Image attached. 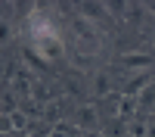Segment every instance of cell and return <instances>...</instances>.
Segmentation results:
<instances>
[{"label":"cell","instance_id":"6da1fadb","mask_svg":"<svg viewBox=\"0 0 155 137\" xmlns=\"http://www.w3.org/2000/svg\"><path fill=\"white\" fill-rule=\"evenodd\" d=\"M34 31H37V53L47 56V59H59L62 56V37L53 28H47V25H41Z\"/></svg>","mask_w":155,"mask_h":137},{"label":"cell","instance_id":"7a4b0ae2","mask_svg":"<svg viewBox=\"0 0 155 137\" xmlns=\"http://www.w3.org/2000/svg\"><path fill=\"white\" fill-rule=\"evenodd\" d=\"M149 87H152V75L149 72H140V75H134V78L124 84V97L127 100H137L143 91H149Z\"/></svg>","mask_w":155,"mask_h":137},{"label":"cell","instance_id":"3957f363","mask_svg":"<svg viewBox=\"0 0 155 137\" xmlns=\"http://www.w3.org/2000/svg\"><path fill=\"white\" fill-rule=\"evenodd\" d=\"M121 66L124 69H140V72H146L152 66V56L149 53H124L121 56Z\"/></svg>","mask_w":155,"mask_h":137},{"label":"cell","instance_id":"277c9868","mask_svg":"<svg viewBox=\"0 0 155 137\" xmlns=\"http://www.w3.org/2000/svg\"><path fill=\"white\" fill-rule=\"evenodd\" d=\"M93 122H96V109L93 106H81L78 109V125L84 131H93Z\"/></svg>","mask_w":155,"mask_h":137},{"label":"cell","instance_id":"5b68a950","mask_svg":"<svg viewBox=\"0 0 155 137\" xmlns=\"http://www.w3.org/2000/svg\"><path fill=\"white\" fill-rule=\"evenodd\" d=\"M74 28H78V34H81L84 41H90V44H96V31H93V25H90L87 19H78V22H74Z\"/></svg>","mask_w":155,"mask_h":137},{"label":"cell","instance_id":"8992f818","mask_svg":"<svg viewBox=\"0 0 155 137\" xmlns=\"http://www.w3.org/2000/svg\"><path fill=\"white\" fill-rule=\"evenodd\" d=\"M127 134L130 137H149V125L146 122H130L127 125Z\"/></svg>","mask_w":155,"mask_h":137},{"label":"cell","instance_id":"52a82bcc","mask_svg":"<svg viewBox=\"0 0 155 137\" xmlns=\"http://www.w3.org/2000/svg\"><path fill=\"white\" fill-rule=\"evenodd\" d=\"M9 128L12 131H28V118H25L22 112H12L9 115Z\"/></svg>","mask_w":155,"mask_h":137},{"label":"cell","instance_id":"ba28073f","mask_svg":"<svg viewBox=\"0 0 155 137\" xmlns=\"http://www.w3.org/2000/svg\"><path fill=\"white\" fill-rule=\"evenodd\" d=\"M124 131H127V125H124L121 118H115V122H112V137H121Z\"/></svg>","mask_w":155,"mask_h":137},{"label":"cell","instance_id":"9c48e42d","mask_svg":"<svg viewBox=\"0 0 155 137\" xmlns=\"http://www.w3.org/2000/svg\"><path fill=\"white\" fill-rule=\"evenodd\" d=\"M106 84H109V81H106V75H99V78H96V91H99V94H106Z\"/></svg>","mask_w":155,"mask_h":137},{"label":"cell","instance_id":"30bf717a","mask_svg":"<svg viewBox=\"0 0 155 137\" xmlns=\"http://www.w3.org/2000/svg\"><path fill=\"white\" fill-rule=\"evenodd\" d=\"M0 131H12L9 128V115H0Z\"/></svg>","mask_w":155,"mask_h":137},{"label":"cell","instance_id":"8fae6325","mask_svg":"<svg viewBox=\"0 0 155 137\" xmlns=\"http://www.w3.org/2000/svg\"><path fill=\"white\" fill-rule=\"evenodd\" d=\"M78 137H106V134H102V131H81Z\"/></svg>","mask_w":155,"mask_h":137},{"label":"cell","instance_id":"7c38bea8","mask_svg":"<svg viewBox=\"0 0 155 137\" xmlns=\"http://www.w3.org/2000/svg\"><path fill=\"white\" fill-rule=\"evenodd\" d=\"M149 137H155V125H149Z\"/></svg>","mask_w":155,"mask_h":137}]
</instances>
